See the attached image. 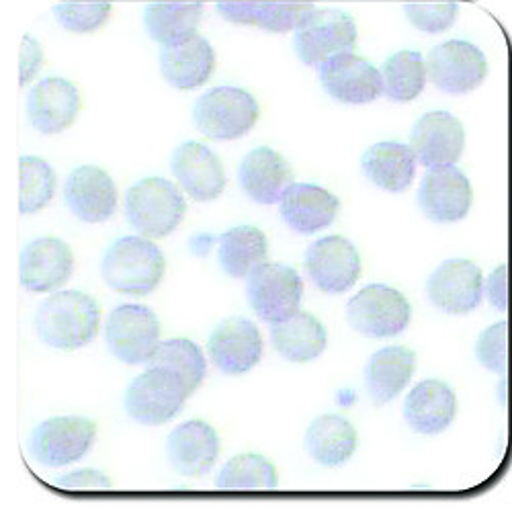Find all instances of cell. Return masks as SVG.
<instances>
[{"instance_id":"obj_44","label":"cell","mask_w":512,"mask_h":512,"mask_svg":"<svg viewBox=\"0 0 512 512\" xmlns=\"http://www.w3.org/2000/svg\"><path fill=\"white\" fill-rule=\"evenodd\" d=\"M498 396H500V400H502V404L504 406H508V402H512V379L508 377V375H504L502 377V381H500V386H498Z\"/></svg>"},{"instance_id":"obj_6","label":"cell","mask_w":512,"mask_h":512,"mask_svg":"<svg viewBox=\"0 0 512 512\" xmlns=\"http://www.w3.org/2000/svg\"><path fill=\"white\" fill-rule=\"evenodd\" d=\"M295 54L310 68H322L330 58L353 52L357 23L340 9H316L295 29Z\"/></svg>"},{"instance_id":"obj_40","label":"cell","mask_w":512,"mask_h":512,"mask_svg":"<svg viewBox=\"0 0 512 512\" xmlns=\"http://www.w3.org/2000/svg\"><path fill=\"white\" fill-rule=\"evenodd\" d=\"M404 13L418 31L443 33L453 27L459 7L455 0H406Z\"/></svg>"},{"instance_id":"obj_42","label":"cell","mask_w":512,"mask_h":512,"mask_svg":"<svg viewBox=\"0 0 512 512\" xmlns=\"http://www.w3.org/2000/svg\"><path fill=\"white\" fill-rule=\"evenodd\" d=\"M56 484L66 490H107V488H111V480L103 472H99V469H91V467L76 469V472L64 474L56 480Z\"/></svg>"},{"instance_id":"obj_21","label":"cell","mask_w":512,"mask_h":512,"mask_svg":"<svg viewBox=\"0 0 512 512\" xmlns=\"http://www.w3.org/2000/svg\"><path fill=\"white\" fill-rule=\"evenodd\" d=\"M316 11L312 0H218V13L236 25L289 33Z\"/></svg>"},{"instance_id":"obj_9","label":"cell","mask_w":512,"mask_h":512,"mask_svg":"<svg viewBox=\"0 0 512 512\" xmlns=\"http://www.w3.org/2000/svg\"><path fill=\"white\" fill-rule=\"evenodd\" d=\"M105 343L111 355L125 365H148L160 347V322L148 306L123 304L105 324Z\"/></svg>"},{"instance_id":"obj_35","label":"cell","mask_w":512,"mask_h":512,"mask_svg":"<svg viewBox=\"0 0 512 512\" xmlns=\"http://www.w3.org/2000/svg\"><path fill=\"white\" fill-rule=\"evenodd\" d=\"M277 467L259 453H240L224 463L216 478L222 490H271L277 488Z\"/></svg>"},{"instance_id":"obj_1","label":"cell","mask_w":512,"mask_h":512,"mask_svg":"<svg viewBox=\"0 0 512 512\" xmlns=\"http://www.w3.org/2000/svg\"><path fill=\"white\" fill-rule=\"evenodd\" d=\"M101 328L99 304L89 293L66 289L41 302L35 314L37 336L58 351H78L91 345Z\"/></svg>"},{"instance_id":"obj_22","label":"cell","mask_w":512,"mask_h":512,"mask_svg":"<svg viewBox=\"0 0 512 512\" xmlns=\"http://www.w3.org/2000/svg\"><path fill=\"white\" fill-rule=\"evenodd\" d=\"M181 189L195 201H216L226 189V170L218 154L201 142H185L170 160Z\"/></svg>"},{"instance_id":"obj_41","label":"cell","mask_w":512,"mask_h":512,"mask_svg":"<svg viewBox=\"0 0 512 512\" xmlns=\"http://www.w3.org/2000/svg\"><path fill=\"white\" fill-rule=\"evenodd\" d=\"M484 293L494 310L508 314L512 310V265L496 267L484 283Z\"/></svg>"},{"instance_id":"obj_36","label":"cell","mask_w":512,"mask_h":512,"mask_svg":"<svg viewBox=\"0 0 512 512\" xmlns=\"http://www.w3.org/2000/svg\"><path fill=\"white\" fill-rule=\"evenodd\" d=\"M148 367H162L177 373L189 392L193 394L205 379L207 363L199 345L189 338H170L160 343L154 357L148 361Z\"/></svg>"},{"instance_id":"obj_16","label":"cell","mask_w":512,"mask_h":512,"mask_svg":"<svg viewBox=\"0 0 512 512\" xmlns=\"http://www.w3.org/2000/svg\"><path fill=\"white\" fill-rule=\"evenodd\" d=\"M410 148L418 164L429 170L453 166L465 150L463 123L447 111L426 113L412 127Z\"/></svg>"},{"instance_id":"obj_33","label":"cell","mask_w":512,"mask_h":512,"mask_svg":"<svg viewBox=\"0 0 512 512\" xmlns=\"http://www.w3.org/2000/svg\"><path fill=\"white\" fill-rule=\"evenodd\" d=\"M201 19V3H150L144 9L146 31L162 48L177 46L195 37Z\"/></svg>"},{"instance_id":"obj_15","label":"cell","mask_w":512,"mask_h":512,"mask_svg":"<svg viewBox=\"0 0 512 512\" xmlns=\"http://www.w3.org/2000/svg\"><path fill=\"white\" fill-rule=\"evenodd\" d=\"M263 349L261 330L242 316L220 322L207 340L211 363L226 375H242L254 369L263 357Z\"/></svg>"},{"instance_id":"obj_3","label":"cell","mask_w":512,"mask_h":512,"mask_svg":"<svg viewBox=\"0 0 512 512\" xmlns=\"http://www.w3.org/2000/svg\"><path fill=\"white\" fill-rule=\"evenodd\" d=\"M187 213L183 193L162 177L138 181L125 197V216L132 228L150 240L173 234Z\"/></svg>"},{"instance_id":"obj_13","label":"cell","mask_w":512,"mask_h":512,"mask_svg":"<svg viewBox=\"0 0 512 512\" xmlns=\"http://www.w3.org/2000/svg\"><path fill=\"white\" fill-rule=\"evenodd\" d=\"M472 201V183L455 164L431 168L418 189V205L422 213L437 224H455L465 220L469 209H472Z\"/></svg>"},{"instance_id":"obj_24","label":"cell","mask_w":512,"mask_h":512,"mask_svg":"<svg viewBox=\"0 0 512 512\" xmlns=\"http://www.w3.org/2000/svg\"><path fill=\"white\" fill-rule=\"evenodd\" d=\"M338 211V197L312 183H291L279 201V213L289 230L306 236L332 226Z\"/></svg>"},{"instance_id":"obj_19","label":"cell","mask_w":512,"mask_h":512,"mask_svg":"<svg viewBox=\"0 0 512 512\" xmlns=\"http://www.w3.org/2000/svg\"><path fill=\"white\" fill-rule=\"evenodd\" d=\"M166 457L181 476H207L220 457V437L205 420H187L170 431Z\"/></svg>"},{"instance_id":"obj_5","label":"cell","mask_w":512,"mask_h":512,"mask_svg":"<svg viewBox=\"0 0 512 512\" xmlns=\"http://www.w3.org/2000/svg\"><path fill=\"white\" fill-rule=\"evenodd\" d=\"M191 396L185 381L168 369L148 367L125 390L127 416L144 426H160L173 420Z\"/></svg>"},{"instance_id":"obj_7","label":"cell","mask_w":512,"mask_h":512,"mask_svg":"<svg viewBox=\"0 0 512 512\" xmlns=\"http://www.w3.org/2000/svg\"><path fill=\"white\" fill-rule=\"evenodd\" d=\"M347 320L351 328L363 336L392 338L410 326L412 306L402 291L373 283L351 297Z\"/></svg>"},{"instance_id":"obj_31","label":"cell","mask_w":512,"mask_h":512,"mask_svg":"<svg viewBox=\"0 0 512 512\" xmlns=\"http://www.w3.org/2000/svg\"><path fill=\"white\" fill-rule=\"evenodd\" d=\"M357 445L355 426L340 414L318 416L306 433L308 455L324 467L345 465L355 455Z\"/></svg>"},{"instance_id":"obj_18","label":"cell","mask_w":512,"mask_h":512,"mask_svg":"<svg viewBox=\"0 0 512 512\" xmlns=\"http://www.w3.org/2000/svg\"><path fill=\"white\" fill-rule=\"evenodd\" d=\"M82 109L74 82L50 76L39 80L27 95V115L39 134L56 136L66 132Z\"/></svg>"},{"instance_id":"obj_39","label":"cell","mask_w":512,"mask_h":512,"mask_svg":"<svg viewBox=\"0 0 512 512\" xmlns=\"http://www.w3.org/2000/svg\"><path fill=\"white\" fill-rule=\"evenodd\" d=\"M476 357L492 373L506 375L512 369V324L508 320H500L480 334Z\"/></svg>"},{"instance_id":"obj_11","label":"cell","mask_w":512,"mask_h":512,"mask_svg":"<svg viewBox=\"0 0 512 512\" xmlns=\"http://www.w3.org/2000/svg\"><path fill=\"white\" fill-rule=\"evenodd\" d=\"M426 70L435 87L447 95H467L482 87L488 76L484 52L463 39H451L431 50Z\"/></svg>"},{"instance_id":"obj_27","label":"cell","mask_w":512,"mask_h":512,"mask_svg":"<svg viewBox=\"0 0 512 512\" xmlns=\"http://www.w3.org/2000/svg\"><path fill=\"white\" fill-rule=\"evenodd\" d=\"M213 70H216V52L201 35L177 46H166L160 52V72L170 87L179 91L199 89L211 78Z\"/></svg>"},{"instance_id":"obj_17","label":"cell","mask_w":512,"mask_h":512,"mask_svg":"<svg viewBox=\"0 0 512 512\" xmlns=\"http://www.w3.org/2000/svg\"><path fill=\"white\" fill-rule=\"evenodd\" d=\"M320 80L324 91L345 105H367L383 95L381 72L353 52L330 58L320 68Z\"/></svg>"},{"instance_id":"obj_37","label":"cell","mask_w":512,"mask_h":512,"mask_svg":"<svg viewBox=\"0 0 512 512\" xmlns=\"http://www.w3.org/2000/svg\"><path fill=\"white\" fill-rule=\"evenodd\" d=\"M21 199L19 207L23 216H31L46 209L56 193V173L54 168L37 156L21 158Z\"/></svg>"},{"instance_id":"obj_12","label":"cell","mask_w":512,"mask_h":512,"mask_svg":"<svg viewBox=\"0 0 512 512\" xmlns=\"http://www.w3.org/2000/svg\"><path fill=\"white\" fill-rule=\"evenodd\" d=\"M426 295L431 304L449 316L474 312L484 297V277L476 263L451 259L439 265L426 281Z\"/></svg>"},{"instance_id":"obj_30","label":"cell","mask_w":512,"mask_h":512,"mask_svg":"<svg viewBox=\"0 0 512 512\" xmlns=\"http://www.w3.org/2000/svg\"><path fill=\"white\" fill-rule=\"evenodd\" d=\"M416 154L400 142H379L363 154V173L367 179L390 193L406 191L416 177Z\"/></svg>"},{"instance_id":"obj_38","label":"cell","mask_w":512,"mask_h":512,"mask_svg":"<svg viewBox=\"0 0 512 512\" xmlns=\"http://www.w3.org/2000/svg\"><path fill=\"white\" fill-rule=\"evenodd\" d=\"M56 21L70 33H95L111 17V3L107 0H64L54 7Z\"/></svg>"},{"instance_id":"obj_28","label":"cell","mask_w":512,"mask_h":512,"mask_svg":"<svg viewBox=\"0 0 512 512\" xmlns=\"http://www.w3.org/2000/svg\"><path fill=\"white\" fill-rule=\"evenodd\" d=\"M416 371V353L408 347H386L371 355L365 367L367 394L375 406L390 404L410 383Z\"/></svg>"},{"instance_id":"obj_25","label":"cell","mask_w":512,"mask_h":512,"mask_svg":"<svg viewBox=\"0 0 512 512\" xmlns=\"http://www.w3.org/2000/svg\"><path fill=\"white\" fill-rule=\"evenodd\" d=\"M238 181L242 191L261 205H275L293 183V170L277 150L261 146L250 150L240 168Z\"/></svg>"},{"instance_id":"obj_2","label":"cell","mask_w":512,"mask_h":512,"mask_svg":"<svg viewBox=\"0 0 512 512\" xmlns=\"http://www.w3.org/2000/svg\"><path fill=\"white\" fill-rule=\"evenodd\" d=\"M166 259L162 250L144 236H123L103 254L101 275L121 295H150L164 279Z\"/></svg>"},{"instance_id":"obj_43","label":"cell","mask_w":512,"mask_h":512,"mask_svg":"<svg viewBox=\"0 0 512 512\" xmlns=\"http://www.w3.org/2000/svg\"><path fill=\"white\" fill-rule=\"evenodd\" d=\"M41 64H44L41 46L31 35H25L21 46V87H27V84L37 76Z\"/></svg>"},{"instance_id":"obj_34","label":"cell","mask_w":512,"mask_h":512,"mask_svg":"<svg viewBox=\"0 0 512 512\" xmlns=\"http://www.w3.org/2000/svg\"><path fill=\"white\" fill-rule=\"evenodd\" d=\"M383 95L396 103H410L420 97L429 80L426 60L420 52L402 50L396 52L381 66Z\"/></svg>"},{"instance_id":"obj_32","label":"cell","mask_w":512,"mask_h":512,"mask_svg":"<svg viewBox=\"0 0 512 512\" xmlns=\"http://www.w3.org/2000/svg\"><path fill=\"white\" fill-rule=\"evenodd\" d=\"M269 240L254 226H236L218 238V261L232 279L248 277L256 267L267 263Z\"/></svg>"},{"instance_id":"obj_8","label":"cell","mask_w":512,"mask_h":512,"mask_svg":"<svg viewBox=\"0 0 512 512\" xmlns=\"http://www.w3.org/2000/svg\"><path fill=\"white\" fill-rule=\"evenodd\" d=\"M97 439V424L84 416H54L37 424L29 435V453L44 467L80 461Z\"/></svg>"},{"instance_id":"obj_20","label":"cell","mask_w":512,"mask_h":512,"mask_svg":"<svg viewBox=\"0 0 512 512\" xmlns=\"http://www.w3.org/2000/svg\"><path fill=\"white\" fill-rule=\"evenodd\" d=\"M64 199L74 216L87 224H103L117 211V187L95 164L72 170L64 185Z\"/></svg>"},{"instance_id":"obj_23","label":"cell","mask_w":512,"mask_h":512,"mask_svg":"<svg viewBox=\"0 0 512 512\" xmlns=\"http://www.w3.org/2000/svg\"><path fill=\"white\" fill-rule=\"evenodd\" d=\"M19 271L27 291L50 293L72 277L74 254L60 238H37L23 248Z\"/></svg>"},{"instance_id":"obj_29","label":"cell","mask_w":512,"mask_h":512,"mask_svg":"<svg viewBox=\"0 0 512 512\" xmlns=\"http://www.w3.org/2000/svg\"><path fill=\"white\" fill-rule=\"evenodd\" d=\"M271 343L283 359L310 363L326 351L328 332L316 316L297 310L289 318L271 324Z\"/></svg>"},{"instance_id":"obj_10","label":"cell","mask_w":512,"mask_h":512,"mask_svg":"<svg viewBox=\"0 0 512 512\" xmlns=\"http://www.w3.org/2000/svg\"><path fill=\"white\" fill-rule=\"evenodd\" d=\"M246 295L254 314L273 324L300 310L304 281L287 265L263 263L248 275Z\"/></svg>"},{"instance_id":"obj_26","label":"cell","mask_w":512,"mask_h":512,"mask_svg":"<svg viewBox=\"0 0 512 512\" xmlns=\"http://www.w3.org/2000/svg\"><path fill=\"white\" fill-rule=\"evenodd\" d=\"M457 416V396L449 383L424 379L406 396L404 418L418 435H441Z\"/></svg>"},{"instance_id":"obj_4","label":"cell","mask_w":512,"mask_h":512,"mask_svg":"<svg viewBox=\"0 0 512 512\" xmlns=\"http://www.w3.org/2000/svg\"><path fill=\"white\" fill-rule=\"evenodd\" d=\"M261 107L256 99L238 87H216L201 95L193 107L197 130L220 142L244 138L259 121Z\"/></svg>"},{"instance_id":"obj_14","label":"cell","mask_w":512,"mask_h":512,"mask_svg":"<svg viewBox=\"0 0 512 512\" xmlns=\"http://www.w3.org/2000/svg\"><path fill=\"white\" fill-rule=\"evenodd\" d=\"M306 271L324 293H347L361 277V256L343 236H326L306 250Z\"/></svg>"}]
</instances>
